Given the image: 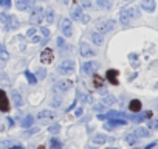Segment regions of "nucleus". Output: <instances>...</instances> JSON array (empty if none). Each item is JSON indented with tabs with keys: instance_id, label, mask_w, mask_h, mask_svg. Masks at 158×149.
Returning <instances> with one entry per match:
<instances>
[{
	"instance_id": "1",
	"label": "nucleus",
	"mask_w": 158,
	"mask_h": 149,
	"mask_svg": "<svg viewBox=\"0 0 158 149\" xmlns=\"http://www.w3.org/2000/svg\"><path fill=\"white\" fill-rule=\"evenodd\" d=\"M139 17V13L136 8H124L119 11V20L123 25H129L132 19H136Z\"/></svg>"
},
{
	"instance_id": "2",
	"label": "nucleus",
	"mask_w": 158,
	"mask_h": 149,
	"mask_svg": "<svg viewBox=\"0 0 158 149\" xmlns=\"http://www.w3.org/2000/svg\"><path fill=\"white\" fill-rule=\"evenodd\" d=\"M115 20H112V19H99L98 22H96V30H98V33H101V34H104V33H109V31H112L113 28H115Z\"/></svg>"
},
{
	"instance_id": "3",
	"label": "nucleus",
	"mask_w": 158,
	"mask_h": 149,
	"mask_svg": "<svg viewBox=\"0 0 158 149\" xmlns=\"http://www.w3.org/2000/svg\"><path fill=\"white\" fill-rule=\"evenodd\" d=\"M71 87H73V83H71L70 79H59V81L54 83L53 90L57 92V93H65V92H68Z\"/></svg>"
},
{
	"instance_id": "4",
	"label": "nucleus",
	"mask_w": 158,
	"mask_h": 149,
	"mask_svg": "<svg viewBox=\"0 0 158 149\" xmlns=\"http://www.w3.org/2000/svg\"><path fill=\"white\" fill-rule=\"evenodd\" d=\"M42 20H44V10H42L40 6H36V8L33 10V13H31L30 22H31L33 25H40Z\"/></svg>"
},
{
	"instance_id": "5",
	"label": "nucleus",
	"mask_w": 158,
	"mask_h": 149,
	"mask_svg": "<svg viewBox=\"0 0 158 149\" xmlns=\"http://www.w3.org/2000/svg\"><path fill=\"white\" fill-rule=\"evenodd\" d=\"M57 71H59L60 74H70V73H73V71H74V62L70 61V59L60 62V65L57 67Z\"/></svg>"
},
{
	"instance_id": "6",
	"label": "nucleus",
	"mask_w": 158,
	"mask_h": 149,
	"mask_svg": "<svg viewBox=\"0 0 158 149\" xmlns=\"http://www.w3.org/2000/svg\"><path fill=\"white\" fill-rule=\"evenodd\" d=\"M79 50H81V56H84V57L96 56V50H93L92 45L87 44V42H81V45H79Z\"/></svg>"
},
{
	"instance_id": "7",
	"label": "nucleus",
	"mask_w": 158,
	"mask_h": 149,
	"mask_svg": "<svg viewBox=\"0 0 158 149\" xmlns=\"http://www.w3.org/2000/svg\"><path fill=\"white\" fill-rule=\"evenodd\" d=\"M60 30H62V33H64L65 37H71V34H73V25H71L70 19H62L60 20Z\"/></svg>"
},
{
	"instance_id": "8",
	"label": "nucleus",
	"mask_w": 158,
	"mask_h": 149,
	"mask_svg": "<svg viewBox=\"0 0 158 149\" xmlns=\"http://www.w3.org/2000/svg\"><path fill=\"white\" fill-rule=\"evenodd\" d=\"M40 61H42L44 64H51V62L54 61V53H53V50H51V48H45V50L40 53Z\"/></svg>"
},
{
	"instance_id": "9",
	"label": "nucleus",
	"mask_w": 158,
	"mask_h": 149,
	"mask_svg": "<svg viewBox=\"0 0 158 149\" xmlns=\"http://www.w3.org/2000/svg\"><path fill=\"white\" fill-rule=\"evenodd\" d=\"M98 62H95V61H89V62H84V65H82V71L85 73V74H93L96 70H98Z\"/></svg>"
},
{
	"instance_id": "10",
	"label": "nucleus",
	"mask_w": 158,
	"mask_h": 149,
	"mask_svg": "<svg viewBox=\"0 0 158 149\" xmlns=\"http://www.w3.org/2000/svg\"><path fill=\"white\" fill-rule=\"evenodd\" d=\"M0 110L2 112H8L10 110V100L6 96V93L3 90H0Z\"/></svg>"
},
{
	"instance_id": "11",
	"label": "nucleus",
	"mask_w": 158,
	"mask_h": 149,
	"mask_svg": "<svg viewBox=\"0 0 158 149\" xmlns=\"http://www.w3.org/2000/svg\"><path fill=\"white\" fill-rule=\"evenodd\" d=\"M34 0H16V6L19 11H27L33 6Z\"/></svg>"
},
{
	"instance_id": "12",
	"label": "nucleus",
	"mask_w": 158,
	"mask_h": 149,
	"mask_svg": "<svg viewBox=\"0 0 158 149\" xmlns=\"http://www.w3.org/2000/svg\"><path fill=\"white\" fill-rule=\"evenodd\" d=\"M127 123H126V120H119V118H116V120H109L106 124H104V127L107 129V130H112V129H115L116 126H126Z\"/></svg>"
},
{
	"instance_id": "13",
	"label": "nucleus",
	"mask_w": 158,
	"mask_h": 149,
	"mask_svg": "<svg viewBox=\"0 0 158 149\" xmlns=\"http://www.w3.org/2000/svg\"><path fill=\"white\" fill-rule=\"evenodd\" d=\"M11 100H13V103H14V106L16 107H22L23 106V98L20 96V93L17 92V90H11Z\"/></svg>"
},
{
	"instance_id": "14",
	"label": "nucleus",
	"mask_w": 158,
	"mask_h": 149,
	"mask_svg": "<svg viewBox=\"0 0 158 149\" xmlns=\"http://www.w3.org/2000/svg\"><path fill=\"white\" fill-rule=\"evenodd\" d=\"M141 8L147 13L155 11V0H141Z\"/></svg>"
},
{
	"instance_id": "15",
	"label": "nucleus",
	"mask_w": 158,
	"mask_h": 149,
	"mask_svg": "<svg viewBox=\"0 0 158 149\" xmlns=\"http://www.w3.org/2000/svg\"><path fill=\"white\" fill-rule=\"evenodd\" d=\"M19 20H17V17L16 16H8V23H6V28L5 30H16V28H19Z\"/></svg>"
},
{
	"instance_id": "16",
	"label": "nucleus",
	"mask_w": 158,
	"mask_h": 149,
	"mask_svg": "<svg viewBox=\"0 0 158 149\" xmlns=\"http://www.w3.org/2000/svg\"><path fill=\"white\" fill-rule=\"evenodd\" d=\"M107 79L110 81V84L118 86V71L116 70H107Z\"/></svg>"
},
{
	"instance_id": "17",
	"label": "nucleus",
	"mask_w": 158,
	"mask_h": 149,
	"mask_svg": "<svg viewBox=\"0 0 158 149\" xmlns=\"http://www.w3.org/2000/svg\"><path fill=\"white\" fill-rule=\"evenodd\" d=\"M90 37H92V40H93L96 45H102V44H104V36H102L101 33H98V31L90 33Z\"/></svg>"
},
{
	"instance_id": "18",
	"label": "nucleus",
	"mask_w": 158,
	"mask_h": 149,
	"mask_svg": "<svg viewBox=\"0 0 158 149\" xmlns=\"http://www.w3.org/2000/svg\"><path fill=\"white\" fill-rule=\"evenodd\" d=\"M27 36L30 37V40L33 42V44H40L42 42V39L36 34V30L34 28H31V30H28V33H27Z\"/></svg>"
},
{
	"instance_id": "19",
	"label": "nucleus",
	"mask_w": 158,
	"mask_h": 149,
	"mask_svg": "<svg viewBox=\"0 0 158 149\" xmlns=\"http://www.w3.org/2000/svg\"><path fill=\"white\" fill-rule=\"evenodd\" d=\"M133 135H135L136 138H144V137H149V129H146V127H136V129L133 130Z\"/></svg>"
},
{
	"instance_id": "20",
	"label": "nucleus",
	"mask_w": 158,
	"mask_h": 149,
	"mask_svg": "<svg viewBox=\"0 0 158 149\" xmlns=\"http://www.w3.org/2000/svg\"><path fill=\"white\" fill-rule=\"evenodd\" d=\"M129 109H130V112L138 113V112L141 110V101H139V100H132L130 104H129Z\"/></svg>"
},
{
	"instance_id": "21",
	"label": "nucleus",
	"mask_w": 158,
	"mask_h": 149,
	"mask_svg": "<svg viewBox=\"0 0 158 149\" xmlns=\"http://www.w3.org/2000/svg\"><path fill=\"white\" fill-rule=\"evenodd\" d=\"M96 3H98V6L102 8V10H110L112 5H113L112 0H96Z\"/></svg>"
},
{
	"instance_id": "22",
	"label": "nucleus",
	"mask_w": 158,
	"mask_h": 149,
	"mask_svg": "<svg viewBox=\"0 0 158 149\" xmlns=\"http://www.w3.org/2000/svg\"><path fill=\"white\" fill-rule=\"evenodd\" d=\"M56 117V112H48V110H42L37 113V118L39 120H45V118H54Z\"/></svg>"
},
{
	"instance_id": "23",
	"label": "nucleus",
	"mask_w": 158,
	"mask_h": 149,
	"mask_svg": "<svg viewBox=\"0 0 158 149\" xmlns=\"http://www.w3.org/2000/svg\"><path fill=\"white\" fill-rule=\"evenodd\" d=\"M107 141V137L104 135V134H96L95 137H93V143L95 144H104Z\"/></svg>"
},
{
	"instance_id": "24",
	"label": "nucleus",
	"mask_w": 158,
	"mask_h": 149,
	"mask_svg": "<svg viewBox=\"0 0 158 149\" xmlns=\"http://www.w3.org/2000/svg\"><path fill=\"white\" fill-rule=\"evenodd\" d=\"M115 103H116V98L113 95H106L104 100H102V104L104 106H113Z\"/></svg>"
},
{
	"instance_id": "25",
	"label": "nucleus",
	"mask_w": 158,
	"mask_h": 149,
	"mask_svg": "<svg viewBox=\"0 0 158 149\" xmlns=\"http://www.w3.org/2000/svg\"><path fill=\"white\" fill-rule=\"evenodd\" d=\"M71 17H73V20H81V17H82V10L79 8V6H76V8L71 11Z\"/></svg>"
},
{
	"instance_id": "26",
	"label": "nucleus",
	"mask_w": 158,
	"mask_h": 149,
	"mask_svg": "<svg viewBox=\"0 0 158 149\" xmlns=\"http://www.w3.org/2000/svg\"><path fill=\"white\" fill-rule=\"evenodd\" d=\"M33 121H34V118H33L31 115L25 117V118H23V121H22V127H25V129L31 127V126H33Z\"/></svg>"
},
{
	"instance_id": "27",
	"label": "nucleus",
	"mask_w": 158,
	"mask_h": 149,
	"mask_svg": "<svg viewBox=\"0 0 158 149\" xmlns=\"http://www.w3.org/2000/svg\"><path fill=\"white\" fill-rule=\"evenodd\" d=\"M93 84L96 86V89L98 87L101 89V87H104V79L99 76V74H93Z\"/></svg>"
},
{
	"instance_id": "28",
	"label": "nucleus",
	"mask_w": 158,
	"mask_h": 149,
	"mask_svg": "<svg viewBox=\"0 0 158 149\" xmlns=\"http://www.w3.org/2000/svg\"><path fill=\"white\" fill-rule=\"evenodd\" d=\"M25 78L28 79V83H30V84H36V83H37V78L34 76V74H33L30 70H25Z\"/></svg>"
},
{
	"instance_id": "29",
	"label": "nucleus",
	"mask_w": 158,
	"mask_h": 149,
	"mask_svg": "<svg viewBox=\"0 0 158 149\" xmlns=\"http://www.w3.org/2000/svg\"><path fill=\"white\" fill-rule=\"evenodd\" d=\"M50 147H51V149H60L62 144H60V141H59L57 138H51V140H50Z\"/></svg>"
},
{
	"instance_id": "30",
	"label": "nucleus",
	"mask_w": 158,
	"mask_h": 149,
	"mask_svg": "<svg viewBox=\"0 0 158 149\" xmlns=\"http://www.w3.org/2000/svg\"><path fill=\"white\" fill-rule=\"evenodd\" d=\"M8 57H10L8 51L5 50L3 45H0V59H2V61H8Z\"/></svg>"
},
{
	"instance_id": "31",
	"label": "nucleus",
	"mask_w": 158,
	"mask_h": 149,
	"mask_svg": "<svg viewBox=\"0 0 158 149\" xmlns=\"http://www.w3.org/2000/svg\"><path fill=\"white\" fill-rule=\"evenodd\" d=\"M136 140H138V138H136L133 134H127V135H126V141H127L129 144H135Z\"/></svg>"
},
{
	"instance_id": "32",
	"label": "nucleus",
	"mask_w": 158,
	"mask_h": 149,
	"mask_svg": "<svg viewBox=\"0 0 158 149\" xmlns=\"http://www.w3.org/2000/svg\"><path fill=\"white\" fill-rule=\"evenodd\" d=\"M147 127L152 129V130H158V120H150L147 123Z\"/></svg>"
},
{
	"instance_id": "33",
	"label": "nucleus",
	"mask_w": 158,
	"mask_h": 149,
	"mask_svg": "<svg viewBox=\"0 0 158 149\" xmlns=\"http://www.w3.org/2000/svg\"><path fill=\"white\" fill-rule=\"evenodd\" d=\"M45 78H47L45 68H37V79H45Z\"/></svg>"
},
{
	"instance_id": "34",
	"label": "nucleus",
	"mask_w": 158,
	"mask_h": 149,
	"mask_svg": "<svg viewBox=\"0 0 158 149\" xmlns=\"http://www.w3.org/2000/svg\"><path fill=\"white\" fill-rule=\"evenodd\" d=\"M45 17H47V22H48V23H53V20H54V13H53L51 10H48Z\"/></svg>"
},
{
	"instance_id": "35",
	"label": "nucleus",
	"mask_w": 158,
	"mask_h": 149,
	"mask_svg": "<svg viewBox=\"0 0 158 149\" xmlns=\"http://www.w3.org/2000/svg\"><path fill=\"white\" fill-rule=\"evenodd\" d=\"M11 147V146H14V143L11 141V140H2V141H0V147Z\"/></svg>"
},
{
	"instance_id": "36",
	"label": "nucleus",
	"mask_w": 158,
	"mask_h": 149,
	"mask_svg": "<svg viewBox=\"0 0 158 149\" xmlns=\"http://www.w3.org/2000/svg\"><path fill=\"white\" fill-rule=\"evenodd\" d=\"M59 130H60V124H53V126L48 127V132H51V134H56Z\"/></svg>"
},
{
	"instance_id": "37",
	"label": "nucleus",
	"mask_w": 158,
	"mask_h": 149,
	"mask_svg": "<svg viewBox=\"0 0 158 149\" xmlns=\"http://www.w3.org/2000/svg\"><path fill=\"white\" fill-rule=\"evenodd\" d=\"M40 33L45 36V39H48V37H50V30H48V28H45V27H40Z\"/></svg>"
},
{
	"instance_id": "38",
	"label": "nucleus",
	"mask_w": 158,
	"mask_h": 149,
	"mask_svg": "<svg viewBox=\"0 0 158 149\" xmlns=\"http://www.w3.org/2000/svg\"><path fill=\"white\" fill-rule=\"evenodd\" d=\"M82 101H84V103H92V95H90V93H84Z\"/></svg>"
},
{
	"instance_id": "39",
	"label": "nucleus",
	"mask_w": 158,
	"mask_h": 149,
	"mask_svg": "<svg viewBox=\"0 0 158 149\" xmlns=\"http://www.w3.org/2000/svg\"><path fill=\"white\" fill-rule=\"evenodd\" d=\"M62 104V100H59V98H54L53 101H51V106L53 107H57V106H60Z\"/></svg>"
},
{
	"instance_id": "40",
	"label": "nucleus",
	"mask_w": 158,
	"mask_h": 149,
	"mask_svg": "<svg viewBox=\"0 0 158 149\" xmlns=\"http://www.w3.org/2000/svg\"><path fill=\"white\" fill-rule=\"evenodd\" d=\"M82 113H84V109H82V107H77V109L74 110V115H76V117H82Z\"/></svg>"
},
{
	"instance_id": "41",
	"label": "nucleus",
	"mask_w": 158,
	"mask_h": 149,
	"mask_svg": "<svg viewBox=\"0 0 158 149\" xmlns=\"http://www.w3.org/2000/svg\"><path fill=\"white\" fill-rule=\"evenodd\" d=\"M81 5L85 6V8H89L90 6V2H89V0H81Z\"/></svg>"
},
{
	"instance_id": "42",
	"label": "nucleus",
	"mask_w": 158,
	"mask_h": 149,
	"mask_svg": "<svg viewBox=\"0 0 158 149\" xmlns=\"http://www.w3.org/2000/svg\"><path fill=\"white\" fill-rule=\"evenodd\" d=\"M93 109L95 110H102L104 109V104H96V106H93Z\"/></svg>"
},
{
	"instance_id": "43",
	"label": "nucleus",
	"mask_w": 158,
	"mask_h": 149,
	"mask_svg": "<svg viewBox=\"0 0 158 149\" xmlns=\"http://www.w3.org/2000/svg\"><path fill=\"white\" fill-rule=\"evenodd\" d=\"M36 132H39V129H37V127H36V129H31V130H28L25 135H31V134H36Z\"/></svg>"
},
{
	"instance_id": "44",
	"label": "nucleus",
	"mask_w": 158,
	"mask_h": 149,
	"mask_svg": "<svg viewBox=\"0 0 158 149\" xmlns=\"http://www.w3.org/2000/svg\"><path fill=\"white\" fill-rule=\"evenodd\" d=\"M81 20H82L84 23H87V22L90 20V17H89V16H82V17H81Z\"/></svg>"
},
{
	"instance_id": "45",
	"label": "nucleus",
	"mask_w": 158,
	"mask_h": 149,
	"mask_svg": "<svg viewBox=\"0 0 158 149\" xmlns=\"http://www.w3.org/2000/svg\"><path fill=\"white\" fill-rule=\"evenodd\" d=\"M57 45L59 47H64V39L62 37H57Z\"/></svg>"
},
{
	"instance_id": "46",
	"label": "nucleus",
	"mask_w": 158,
	"mask_h": 149,
	"mask_svg": "<svg viewBox=\"0 0 158 149\" xmlns=\"http://www.w3.org/2000/svg\"><path fill=\"white\" fill-rule=\"evenodd\" d=\"M155 144H156V143H155V141H153V143H150V144H147V146H146V147H144V149H152V147H153V146H155Z\"/></svg>"
},
{
	"instance_id": "47",
	"label": "nucleus",
	"mask_w": 158,
	"mask_h": 149,
	"mask_svg": "<svg viewBox=\"0 0 158 149\" xmlns=\"http://www.w3.org/2000/svg\"><path fill=\"white\" fill-rule=\"evenodd\" d=\"M99 93H101V95H106V93H107V90H106L104 87H101V89H99Z\"/></svg>"
},
{
	"instance_id": "48",
	"label": "nucleus",
	"mask_w": 158,
	"mask_h": 149,
	"mask_svg": "<svg viewBox=\"0 0 158 149\" xmlns=\"http://www.w3.org/2000/svg\"><path fill=\"white\" fill-rule=\"evenodd\" d=\"M8 123H10V126H11V127L14 126V120H13V118H10V117H8Z\"/></svg>"
},
{
	"instance_id": "49",
	"label": "nucleus",
	"mask_w": 158,
	"mask_h": 149,
	"mask_svg": "<svg viewBox=\"0 0 158 149\" xmlns=\"http://www.w3.org/2000/svg\"><path fill=\"white\" fill-rule=\"evenodd\" d=\"M3 5L5 6H10L11 5V0H3Z\"/></svg>"
},
{
	"instance_id": "50",
	"label": "nucleus",
	"mask_w": 158,
	"mask_h": 149,
	"mask_svg": "<svg viewBox=\"0 0 158 149\" xmlns=\"http://www.w3.org/2000/svg\"><path fill=\"white\" fill-rule=\"evenodd\" d=\"M8 149H22V146H19V144H16V146H11V147H8Z\"/></svg>"
},
{
	"instance_id": "51",
	"label": "nucleus",
	"mask_w": 158,
	"mask_h": 149,
	"mask_svg": "<svg viewBox=\"0 0 158 149\" xmlns=\"http://www.w3.org/2000/svg\"><path fill=\"white\" fill-rule=\"evenodd\" d=\"M68 2H70V0H62V3H64V5H67Z\"/></svg>"
},
{
	"instance_id": "52",
	"label": "nucleus",
	"mask_w": 158,
	"mask_h": 149,
	"mask_svg": "<svg viewBox=\"0 0 158 149\" xmlns=\"http://www.w3.org/2000/svg\"><path fill=\"white\" fill-rule=\"evenodd\" d=\"M123 2H132V0H123Z\"/></svg>"
},
{
	"instance_id": "53",
	"label": "nucleus",
	"mask_w": 158,
	"mask_h": 149,
	"mask_svg": "<svg viewBox=\"0 0 158 149\" xmlns=\"http://www.w3.org/2000/svg\"><path fill=\"white\" fill-rule=\"evenodd\" d=\"M0 5H3V0H0Z\"/></svg>"
},
{
	"instance_id": "54",
	"label": "nucleus",
	"mask_w": 158,
	"mask_h": 149,
	"mask_svg": "<svg viewBox=\"0 0 158 149\" xmlns=\"http://www.w3.org/2000/svg\"><path fill=\"white\" fill-rule=\"evenodd\" d=\"M87 149H95V147H92V146H89V147H87Z\"/></svg>"
},
{
	"instance_id": "55",
	"label": "nucleus",
	"mask_w": 158,
	"mask_h": 149,
	"mask_svg": "<svg viewBox=\"0 0 158 149\" xmlns=\"http://www.w3.org/2000/svg\"><path fill=\"white\" fill-rule=\"evenodd\" d=\"M109 149H118V147H109Z\"/></svg>"
}]
</instances>
